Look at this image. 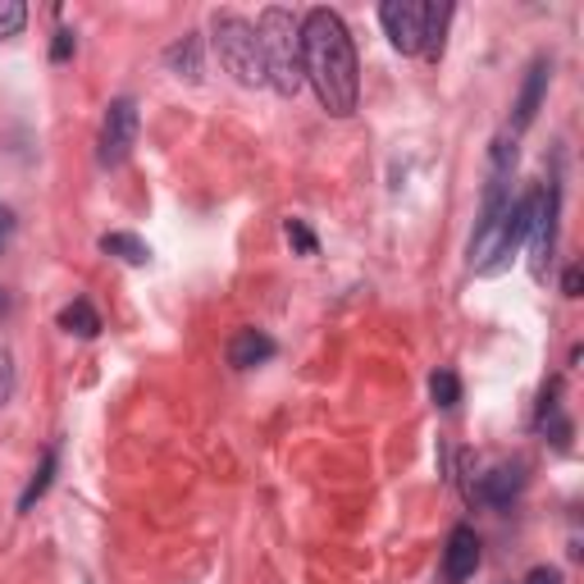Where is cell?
Instances as JSON below:
<instances>
[{
	"label": "cell",
	"instance_id": "1",
	"mask_svg": "<svg viewBox=\"0 0 584 584\" xmlns=\"http://www.w3.org/2000/svg\"><path fill=\"white\" fill-rule=\"evenodd\" d=\"M301 69H307V83L315 87L329 115L343 119L357 110V92H361L357 46H351L347 23L334 10L315 5L301 14Z\"/></svg>",
	"mask_w": 584,
	"mask_h": 584
},
{
	"label": "cell",
	"instance_id": "2",
	"mask_svg": "<svg viewBox=\"0 0 584 584\" xmlns=\"http://www.w3.org/2000/svg\"><path fill=\"white\" fill-rule=\"evenodd\" d=\"M257 41H261L265 83L278 96H297L307 87V69H301V19L293 10L270 5L257 23Z\"/></svg>",
	"mask_w": 584,
	"mask_h": 584
},
{
	"label": "cell",
	"instance_id": "3",
	"mask_svg": "<svg viewBox=\"0 0 584 584\" xmlns=\"http://www.w3.org/2000/svg\"><path fill=\"white\" fill-rule=\"evenodd\" d=\"M211 33H215V56L219 64L234 73L242 87H261L265 83V64H261V41H257V28L234 14V10H219L211 19Z\"/></svg>",
	"mask_w": 584,
	"mask_h": 584
},
{
	"label": "cell",
	"instance_id": "4",
	"mask_svg": "<svg viewBox=\"0 0 584 584\" xmlns=\"http://www.w3.org/2000/svg\"><path fill=\"white\" fill-rule=\"evenodd\" d=\"M138 129H142L138 100H133V96L110 100L106 123H100V165H106V169H119L123 160H129L133 146H138Z\"/></svg>",
	"mask_w": 584,
	"mask_h": 584
},
{
	"label": "cell",
	"instance_id": "5",
	"mask_svg": "<svg viewBox=\"0 0 584 584\" xmlns=\"http://www.w3.org/2000/svg\"><path fill=\"white\" fill-rule=\"evenodd\" d=\"M529 274L548 284L552 251H557V183L535 188V215H529Z\"/></svg>",
	"mask_w": 584,
	"mask_h": 584
},
{
	"label": "cell",
	"instance_id": "6",
	"mask_svg": "<svg viewBox=\"0 0 584 584\" xmlns=\"http://www.w3.org/2000/svg\"><path fill=\"white\" fill-rule=\"evenodd\" d=\"M425 19H429V5H420V0H384L379 5V23H384L389 41L402 56H420L425 50Z\"/></svg>",
	"mask_w": 584,
	"mask_h": 584
},
{
	"label": "cell",
	"instance_id": "7",
	"mask_svg": "<svg viewBox=\"0 0 584 584\" xmlns=\"http://www.w3.org/2000/svg\"><path fill=\"white\" fill-rule=\"evenodd\" d=\"M525 489V466L512 462V466H493L489 475H479V485H470V498L489 502V506H512Z\"/></svg>",
	"mask_w": 584,
	"mask_h": 584
},
{
	"label": "cell",
	"instance_id": "8",
	"mask_svg": "<svg viewBox=\"0 0 584 584\" xmlns=\"http://www.w3.org/2000/svg\"><path fill=\"white\" fill-rule=\"evenodd\" d=\"M475 567H479V535L470 525H456L448 535V548H443V575L452 584H462L475 575Z\"/></svg>",
	"mask_w": 584,
	"mask_h": 584
},
{
	"label": "cell",
	"instance_id": "9",
	"mask_svg": "<svg viewBox=\"0 0 584 584\" xmlns=\"http://www.w3.org/2000/svg\"><path fill=\"white\" fill-rule=\"evenodd\" d=\"M548 73H552L548 60H535V64H529L525 87H521L516 110H512V133H525L529 123H535V115H539V106H544V92H548Z\"/></svg>",
	"mask_w": 584,
	"mask_h": 584
},
{
	"label": "cell",
	"instance_id": "10",
	"mask_svg": "<svg viewBox=\"0 0 584 584\" xmlns=\"http://www.w3.org/2000/svg\"><path fill=\"white\" fill-rule=\"evenodd\" d=\"M274 357V338L261 334V329H238V338L228 343V366L234 370H251Z\"/></svg>",
	"mask_w": 584,
	"mask_h": 584
},
{
	"label": "cell",
	"instance_id": "11",
	"mask_svg": "<svg viewBox=\"0 0 584 584\" xmlns=\"http://www.w3.org/2000/svg\"><path fill=\"white\" fill-rule=\"evenodd\" d=\"M165 64H169L174 73H179V79L196 83V79H201V69H206V64H201V37L188 33L183 41H174V46L165 50Z\"/></svg>",
	"mask_w": 584,
	"mask_h": 584
},
{
	"label": "cell",
	"instance_id": "12",
	"mask_svg": "<svg viewBox=\"0 0 584 584\" xmlns=\"http://www.w3.org/2000/svg\"><path fill=\"white\" fill-rule=\"evenodd\" d=\"M60 329L64 334H79V338H96L100 334V315H96V307L87 297H73L69 307L60 311Z\"/></svg>",
	"mask_w": 584,
	"mask_h": 584
},
{
	"label": "cell",
	"instance_id": "13",
	"mask_svg": "<svg viewBox=\"0 0 584 584\" xmlns=\"http://www.w3.org/2000/svg\"><path fill=\"white\" fill-rule=\"evenodd\" d=\"M100 251H106V257H119L123 265H146L151 261V247L133 234H106L100 238Z\"/></svg>",
	"mask_w": 584,
	"mask_h": 584
},
{
	"label": "cell",
	"instance_id": "14",
	"mask_svg": "<svg viewBox=\"0 0 584 584\" xmlns=\"http://www.w3.org/2000/svg\"><path fill=\"white\" fill-rule=\"evenodd\" d=\"M56 466H60V448H46V456H41V466H37V475L28 479V489H23V498H19V512H33V502L50 489V479H56Z\"/></svg>",
	"mask_w": 584,
	"mask_h": 584
},
{
	"label": "cell",
	"instance_id": "15",
	"mask_svg": "<svg viewBox=\"0 0 584 584\" xmlns=\"http://www.w3.org/2000/svg\"><path fill=\"white\" fill-rule=\"evenodd\" d=\"M448 19H452V5H429V19H425V50H420V56H429V60L443 56Z\"/></svg>",
	"mask_w": 584,
	"mask_h": 584
},
{
	"label": "cell",
	"instance_id": "16",
	"mask_svg": "<svg viewBox=\"0 0 584 584\" xmlns=\"http://www.w3.org/2000/svg\"><path fill=\"white\" fill-rule=\"evenodd\" d=\"M429 397H434V406H443V412H448V406L462 402V379H456L452 370H434V374H429Z\"/></svg>",
	"mask_w": 584,
	"mask_h": 584
},
{
	"label": "cell",
	"instance_id": "17",
	"mask_svg": "<svg viewBox=\"0 0 584 584\" xmlns=\"http://www.w3.org/2000/svg\"><path fill=\"white\" fill-rule=\"evenodd\" d=\"M28 23V5L23 0H0V37H19Z\"/></svg>",
	"mask_w": 584,
	"mask_h": 584
},
{
	"label": "cell",
	"instance_id": "18",
	"mask_svg": "<svg viewBox=\"0 0 584 584\" xmlns=\"http://www.w3.org/2000/svg\"><path fill=\"white\" fill-rule=\"evenodd\" d=\"M288 242H297V251H307V257H315L320 251V242H315V234L301 219H288Z\"/></svg>",
	"mask_w": 584,
	"mask_h": 584
},
{
	"label": "cell",
	"instance_id": "19",
	"mask_svg": "<svg viewBox=\"0 0 584 584\" xmlns=\"http://www.w3.org/2000/svg\"><path fill=\"white\" fill-rule=\"evenodd\" d=\"M10 397H14V357H10V347H0V406Z\"/></svg>",
	"mask_w": 584,
	"mask_h": 584
},
{
	"label": "cell",
	"instance_id": "20",
	"mask_svg": "<svg viewBox=\"0 0 584 584\" xmlns=\"http://www.w3.org/2000/svg\"><path fill=\"white\" fill-rule=\"evenodd\" d=\"M525 584H567V575L557 571V567H535L525 575Z\"/></svg>",
	"mask_w": 584,
	"mask_h": 584
},
{
	"label": "cell",
	"instance_id": "21",
	"mask_svg": "<svg viewBox=\"0 0 584 584\" xmlns=\"http://www.w3.org/2000/svg\"><path fill=\"white\" fill-rule=\"evenodd\" d=\"M69 56H73V33L60 28V33H56V46H50V60L60 64V60H69Z\"/></svg>",
	"mask_w": 584,
	"mask_h": 584
},
{
	"label": "cell",
	"instance_id": "22",
	"mask_svg": "<svg viewBox=\"0 0 584 584\" xmlns=\"http://www.w3.org/2000/svg\"><path fill=\"white\" fill-rule=\"evenodd\" d=\"M10 238H14V211H10V206H0V251L10 247Z\"/></svg>",
	"mask_w": 584,
	"mask_h": 584
},
{
	"label": "cell",
	"instance_id": "23",
	"mask_svg": "<svg viewBox=\"0 0 584 584\" xmlns=\"http://www.w3.org/2000/svg\"><path fill=\"white\" fill-rule=\"evenodd\" d=\"M562 293H567V297H580V265H567V274H562Z\"/></svg>",
	"mask_w": 584,
	"mask_h": 584
},
{
	"label": "cell",
	"instance_id": "24",
	"mask_svg": "<svg viewBox=\"0 0 584 584\" xmlns=\"http://www.w3.org/2000/svg\"><path fill=\"white\" fill-rule=\"evenodd\" d=\"M10 307H14V301H10V293H5V288H0V320H5V315H10Z\"/></svg>",
	"mask_w": 584,
	"mask_h": 584
}]
</instances>
